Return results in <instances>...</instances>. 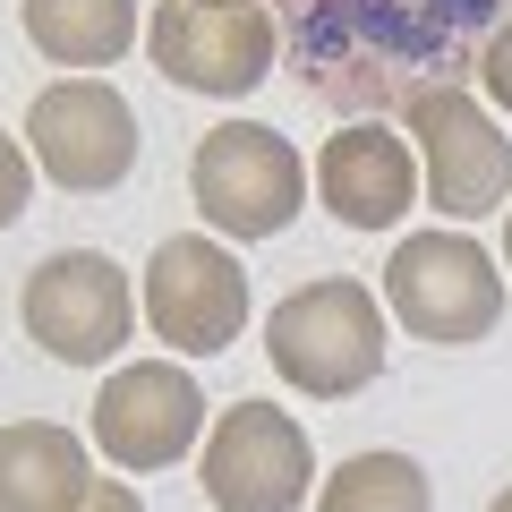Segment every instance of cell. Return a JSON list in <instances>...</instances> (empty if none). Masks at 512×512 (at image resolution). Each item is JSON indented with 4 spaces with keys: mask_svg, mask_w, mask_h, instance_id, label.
Returning a JSON list of instances; mask_svg holds the SVG:
<instances>
[{
    "mask_svg": "<svg viewBox=\"0 0 512 512\" xmlns=\"http://www.w3.org/2000/svg\"><path fill=\"white\" fill-rule=\"evenodd\" d=\"M274 18L308 103L376 120L478 77V52L512 18V0H274Z\"/></svg>",
    "mask_w": 512,
    "mask_h": 512,
    "instance_id": "1",
    "label": "cell"
},
{
    "mask_svg": "<svg viewBox=\"0 0 512 512\" xmlns=\"http://www.w3.org/2000/svg\"><path fill=\"white\" fill-rule=\"evenodd\" d=\"M265 359L308 402H350V393H367L384 376V299L359 291L350 274L299 282L265 316Z\"/></svg>",
    "mask_w": 512,
    "mask_h": 512,
    "instance_id": "2",
    "label": "cell"
},
{
    "mask_svg": "<svg viewBox=\"0 0 512 512\" xmlns=\"http://www.w3.org/2000/svg\"><path fill=\"white\" fill-rule=\"evenodd\" d=\"M188 197H197L205 231L222 239H282L308 205V163L282 128L265 120H222L188 154Z\"/></svg>",
    "mask_w": 512,
    "mask_h": 512,
    "instance_id": "3",
    "label": "cell"
},
{
    "mask_svg": "<svg viewBox=\"0 0 512 512\" xmlns=\"http://www.w3.org/2000/svg\"><path fill=\"white\" fill-rule=\"evenodd\" d=\"M384 308L419 342H487L504 325V265L470 231H419L384 256Z\"/></svg>",
    "mask_w": 512,
    "mask_h": 512,
    "instance_id": "4",
    "label": "cell"
},
{
    "mask_svg": "<svg viewBox=\"0 0 512 512\" xmlns=\"http://www.w3.org/2000/svg\"><path fill=\"white\" fill-rule=\"evenodd\" d=\"M146 52L180 94L239 103L274 77L282 18H274V0H163L146 18Z\"/></svg>",
    "mask_w": 512,
    "mask_h": 512,
    "instance_id": "5",
    "label": "cell"
},
{
    "mask_svg": "<svg viewBox=\"0 0 512 512\" xmlns=\"http://www.w3.org/2000/svg\"><path fill=\"white\" fill-rule=\"evenodd\" d=\"M197 487L214 512H299L316 487V444L282 402H231L197 453Z\"/></svg>",
    "mask_w": 512,
    "mask_h": 512,
    "instance_id": "6",
    "label": "cell"
},
{
    "mask_svg": "<svg viewBox=\"0 0 512 512\" xmlns=\"http://www.w3.org/2000/svg\"><path fill=\"white\" fill-rule=\"evenodd\" d=\"M26 154L52 188L103 197L137 171V111L111 77H60L26 103Z\"/></svg>",
    "mask_w": 512,
    "mask_h": 512,
    "instance_id": "7",
    "label": "cell"
},
{
    "mask_svg": "<svg viewBox=\"0 0 512 512\" xmlns=\"http://www.w3.org/2000/svg\"><path fill=\"white\" fill-rule=\"evenodd\" d=\"M18 316L43 342V359L103 367V359H120V342L137 333V291H128V274L103 248H52L35 274H26Z\"/></svg>",
    "mask_w": 512,
    "mask_h": 512,
    "instance_id": "8",
    "label": "cell"
},
{
    "mask_svg": "<svg viewBox=\"0 0 512 512\" xmlns=\"http://www.w3.org/2000/svg\"><path fill=\"white\" fill-rule=\"evenodd\" d=\"M146 325L180 359H222L248 325V265L214 248V231H180L146 256Z\"/></svg>",
    "mask_w": 512,
    "mask_h": 512,
    "instance_id": "9",
    "label": "cell"
},
{
    "mask_svg": "<svg viewBox=\"0 0 512 512\" xmlns=\"http://www.w3.org/2000/svg\"><path fill=\"white\" fill-rule=\"evenodd\" d=\"M410 137H419V163H427V205L453 222H478L487 205L512 197V137L470 86H436L402 111Z\"/></svg>",
    "mask_w": 512,
    "mask_h": 512,
    "instance_id": "10",
    "label": "cell"
},
{
    "mask_svg": "<svg viewBox=\"0 0 512 512\" xmlns=\"http://www.w3.org/2000/svg\"><path fill=\"white\" fill-rule=\"evenodd\" d=\"M197 436H205V393L180 359L111 367L103 393H94V444L120 470H171V461L197 453Z\"/></svg>",
    "mask_w": 512,
    "mask_h": 512,
    "instance_id": "11",
    "label": "cell"
},
{
    "mask_svg": "<svg viewBox=\"0 0 512 512\" xmlns=\"http://www.w3.org/2000/svg\"><path fill=\"white\" fill-rule=\"evenodd\" d=\"M316 188L342 231H393L419 205V154L376 120H342V137H325V154H316Z\"/></svg>",
    "mask_w": 512,
    "mask_h": 512,
    "instance_id": "12",
    "label": "cell"
},
{
    "mask_svg": "<svg viewBox=\"0 0 512 512\" xmlns=\"http://www.w3.org/2000/svg\"><path fill=\"white\" fill-rule=\"evenodd\" d=\"M94 487V461L77 427L60 419H9L0 427V512H77Z\"/></svg>",
    "mask_w": 512,
    "mask_h": 512,
    "instance_id": "13",
    "label": "cell"
},
{
    "mask_svg": "<svg viewBox=\"0 0 512 512\" xmlns=\"http://www.w3.org/2000/svg\"><path fill=\"white\" fill-rule=\"evenodd\" d=\"M18 18H26V43L60 69H111L146 35L137 0H18Z\"/></svg>",
    "mask_w": 512,
    "mask_h": 512,
    "instance_id": "14",
    "label": "cell"
},
{
    "mask_svg": "<svg viewBox=\"0 0 512 512\" xmlns=\"http://www.w3.org/2000/svg\"><path fill=\"white\" fill-rule=\"evenodd\" d=\"M427 504H436V487L410 453H350L316 487V512H427Z\"/></svg>",
    "mask_w": 512,
    "mask_h": 512,
    "instance_id": "15",
    "label": "cell"
},
{
    "mask_svg": "<svg viewBox=\"0 0 512 512\" xmlns=\"http://www.w3.org/2000/svg\"><path fill=\"white\" fill-rule=\"evenodd\" d=\"M26 205H35V154H26V137L0 128V231H18Z\"/></svg>",
    "mask_w": 512,
    "mask_h": 512,
    "instance_id": "16",
    "label": "cell"
},
{
    "mask_svg": "<svg viewBox=\"0 0 512 512\" xmlns=\"http://www.w3.org/2000/svg\"><path fill=\"white\" fill-rule=\"evenodd\" d=\"M478 77H487V94H495V103L512 111V18L495 26V43H487V52H478Z\"/></svg>",
    "mask_w": 512,
    "mask_h": 512,
    "instance_id": "17",
    "label": "cell"
},
{
    "mask_svg": "<svg viewBox=\"0 0 512 512\" xmlns=\"http://www.w3.org/2000/svg\"><path fill=\"white\" fill-rule=\"evenodd\" d=\"M77 512H146V495L128 487V478H94V487H86V504H77Z\"/></svg>",
    "mask_w": 512,
    "mask_h": 512,
    "instance_id": "18",
    "label": "cell"
},
{
    "mask_svg": "<svg viewBox=\"0 0 512 512\" xmlns=\"http://www.w3.org/2000/svg\"><path fill=\"white\" fill-rule=\"evenodd\" d=\"M504 274H512V214H504Z\"/></svg>",
    "mask_w": 512,
    "mask_h": 512,
    "instance_id": "19",
    "label": "cell"
},
{
    "mask_svg": "<svg viewBox=\"0 0 512 512\" xmlns=\"http://www.w3.org/2000/svg\"><path fill=\"white\" fill-rule=\"evenodd\" d=\"M487 512H512V487H504V495H495V504H487Z\"/></svg>",
    "mask_w": 512,
    "mask_h": 512,
    "instance_id": "20",
    "label": "cell"
}]
</instances>
